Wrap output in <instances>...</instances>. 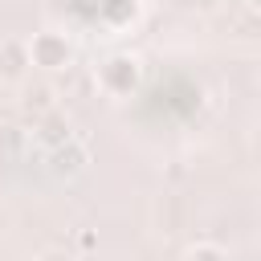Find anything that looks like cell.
Here are the masks:
<instances>
[{
  "mask_svg": "<svg viewBox=\"0 0 261 261\" xmlns=\"http://www.w3.org/2000/svg\"><path fill=\"white\" fill-rule=\"evenodd\" d=\"M94 82H98V90L106 98H130L139 90V82H143V61L135 53H110V57L98 61Z\"/></svg>",
  "mask_w": 261,
  "mask_h": 261,
  "instance_id": "6da1fadb",
  "label": "cell"
},
{
  "mask_svg": "<svg viewBox=\"0 0 261 261\" xmlns=\"http://www.w3.org/2000/svg\"><path fill=\"white\" fill-rule=\"evenodd\" d=\"M29 61H33L37 69H45V73L69 69V65H73V41H69V33H57V29L33 33V41H29Z\"/></svg>",
  "mask_w": 261,
  "mask_h": 261,
  "instance_id": "7a4b0ae2",
  "label": "cell"
},
{
  "mask_svg": "<svg viewBox=\"0 0 261 261\" xmlns=\"http://www.w3.org/2000/svg\"><path fill=\"white\" fill-rule=\"evenodd\" d=\"M45 167H49V175H53V179H73V175H82V171L90 167V147L73 135V139H65V143L49 147Z\"/></svg>",
  "mask_w": 261,
  "mask_h": 261,
  "instance_id": "3957f363",
  "label": "cell"
},
{
  "mask_svg": "<svg viewBox=\"0 0 261 261\" xmlns=\"http://www.w3.org/2000/svg\"><path fill=\"white\" fill-rule=\"evenodd\" d=\"M57 98H61L57 86H49V82H29V86L20 90V110H24L33 122H41V118L57 114Z\"/></svg>",
  "mask_w": 261,
  "mask_h": 261,
  "instance_id": "277c9868",
  "label": "cell"
},
{
  "mask_svg": "<svg viewBox=\"0 0 261 261\" xmlns=\"http://www.w3.org/2000/svg\"><path fill=\"white\" fill-rule=\"evenodd\" d=\"M29 69H33V61H29V41L4 37V41H0V77H4V82H24Z\"/></svg>",
  "mask_w": 261,
  "mask_h": 261,
  "instance_id": "5b68a950",
  "label": "cell"
},
{
  "mask_svg": "<svg viewBox=\"0 0 261 261\" xmlns=\"http://www.w3.org/2000/svg\"><path fill=\"white\" fill-rule=\"evenodd\" d=\"M184 261H228V249L216 241H196L184 249Z\"/></svg>",
  "mask_w": 261,
  "mask_h": 261,
  "instance_id": "8992f818",
  "label": "cell"
},
{
  "mask_svg": "<svg viewBox=\"0 0 261 261\" xmlns=\"http://www.w3.org/2000/svg\"><path fill=\"white\" fill-rule=\"evenodd\" d=\"M37 139L45 143V147H57V143H65V139H73V130L69 126H61L53 114L49 118H41V130H37Z\"/></svg>",
  "mask_w": 261,
  "mask_h": 261,
  "instance_id": "52a82bcc",
  "label": "cell"
},
{
  "mask_svg": "<svg viewBox=\"0 0 261 261\" xmlns=\"http://www.w3.org/2000/svg\"><path fill=\"white\" fill-rule=\"evenodd\" d=\"M33 261H77V253H73V249H65V245H45Z\"/></svg>",
  "mask_w": 261,
  "mask_h": 261,
  "instance_id": "ba28073f",
  "label": "cell"
},
{
  "mask_svg": "<svg viewBox=\"0 0 261 261\" xmlns=\"http://www.w3.org/2000/svg\"><path fill=\"white\" fill-rule=\"evenodd\" d=\"M77 245H82V249H94L98 237H94V232H77Z\"/></svg>",
  "mask_w": 261,
  "mask_h": 261,
  "instance_id": "9c48e42d",
  "label": "cell"
}]
</instances>
